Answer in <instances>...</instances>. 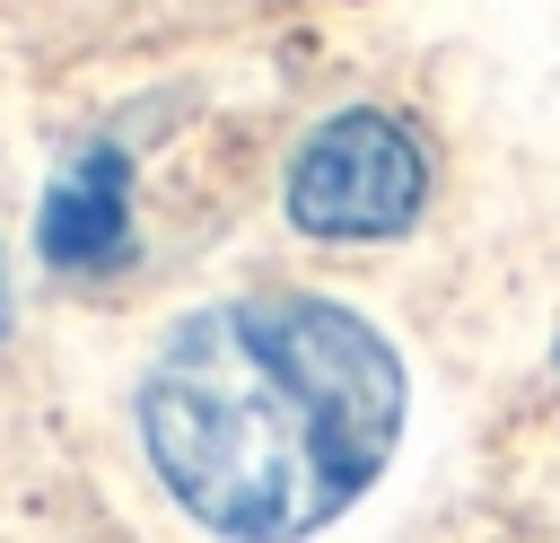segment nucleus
Wrapping results in <instances>:
<instances>
[{
  "instance_id": "obj_4",
  "label": "nucleus",
  "mask_w": 560,
  "mask_h": 543,
  "mask_svg": "<svg viewBox=\"0 0 560 543\" xmlns=\"http://www.w3.org/2000/svg\"><path fill=\"white\" fill-rule=\"evenodd\" d=\"M0 333H9V263H0Z\"/></svg>"
},
{
  "instance_id": "obj_2",
  "label": "nucleus",
  "mask_w": 560,
  "mask_h": 543,
  "mask_svg": "<svg viewBox=\"0 0 560 543\" xmlns=\"http://www.w3.org/2000/svg\"><path fill=\"white\" fill-rule=\"evenodd\" d=\"M429 201V149L411 123L350 105L332 123H315V140L289 166V219L324 245H368V236H402Z\"/></svg>"
},
{
  "instance_id": "obj_3",
  "label": "nucleus",
  "mask_w": 560,
  "mask_h": 543,
  "mask_svg": "<svg viewBox=\"0 0 560 543\" xmlns=\"http://www.w3.org/2000/svg\"><path fill=\"white\" fill-rule=\"evenodd\" d=\"M35 245L52 272H114L131 254V158L114 140L79 149L52 193H44V219H35Z\"/></svg>"
},
{
  "instance_id": "obj_1",
  "label": "nucleus",
  "mask_w": 560,
  "mask_h": 543,
  "mask_svg": "<svg viewBox=\"0 0 560 543\" xmlns=\"http://www.w3.org/2000/svg\"><path fill=\"white\" fill-rule=\"evenodd\" d=\"M402 438L394 342L306 289L184 315L140 377V447L166 499L228 543L332 525Z\"/></svg>"
}]
</instances>
